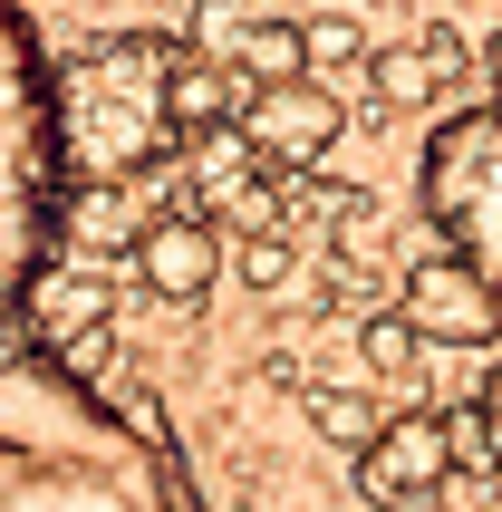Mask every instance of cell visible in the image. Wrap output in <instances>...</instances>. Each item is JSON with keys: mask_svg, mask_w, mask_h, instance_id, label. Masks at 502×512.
<instances>
[{"mask_svg": "<svg viewBox=\"0 0 502 512\" xmlns=\"http://www.w3.org/2000/svg\"><path fill=\"white\" fill-rule=\"evenodd\" d=\"M493 503H502V474H493Z\"/></svg>", "mask_w": 502, "mask_h": 512, "instance_id": "cell-20", "label": "cell"}, {"mask_svg": "<svg viewBox=\"0 0 502 512\" xmlns=\"http://www.w3.org/2000/svg\"><path fill=\"white\" fill-rule=\"evenodd\" d=\"M454 484V445L435 416H377V435L358 445V493L387 512H435V493Z\"/></svg>", "mask_w": 502, "mask_h": 512, "instance_id": "cell-5", "label": "cell"}, {"mask_svg": "<svg viewBox=\"0 0 502 512\" xmlns=\"http://www.w3.org/2000/svg\"><path fill=\"white\" fill-rule=\"evenodd\" d=\"M290 271H300L290 232H251V242H242V281L251 290H290Z\"/></svg>", "mask_w": 502, "mask_h": 512, "instance_id": "cell-17", "label": "cell"}, {"mask_svg": "<svg viewBox=\"0 0 502 512\" xmlns=\"http://www.w3.org/2000/svg\"><path fill=\"white\" fill-rule=\"evenodd\" d=\"M174 49L184 39H165V29H107L49 68V165L68 184H145L184 145L165 116Z\"/></svg>", "mask_w": 502, "mask_h": 512, "instance_id": "cell-1", "label": "cell"}, {"mask_svg": "<svg viewBox=\"0 0 502 512\" xmlns=\"http://www.w3.org/2000/svg\"><path fill=\"white\" fill-rule=\"evenodd\" d=\"M416 194L435 213V232H445V261H464L502 300V97L435 126V145L416 165Z\"/></svg>", "mask_w": 502, "mask_h": 512, "instance_id": "cell-2", "label": "cell"}, {"mask_svg": "<svg viewBox=\"0 0 502 512\" xmlns=\"http://www.w3.org/2000/svg\"><path fill=\"white\" fill-rule=\"evenodd\" d=\"M232 136L251 145V165L261 174H319L329 165V145L348 136V116H338V97L319 78H290V87H251L242 116H232Z\"/></svg>", "mask_w": 502, "mask_h": 512, "instance_id": "cell-4", "label": "cell"}, {"mask_svg": "<svg viewBox=\"0 0 502 512\" xmlns=\"http://www.w3.org/2000/svg\"><path fill=\"white\" fill-rule=\"evenodd\" d=\"M184 49L213 58V68H232L242 87H290V78H300V20L251 10V0H203Z\"/></svg>", "mask_w": 502, "mask_h": 512, "instance_id": "cell-6", "label": "cell"}, {"mask_svg": "<svg viewBox=\"0 0 502 512\" xmlns=\"http://www.w3.org/2000/svg\"><path fill=\"white\" fill-rule=\"evenodd\" d=\"M416 358H425V339H416L396 310H367V319H358V368H367V377H406Z\"/></svg>", "mask_w": 502, "mask_h": 512, "instance_id": "cell-16", "label": "cell"}, {"mask_svg": "<svg viewBox=\"0 0 502 512\" xmlns=\"http://www.w3.org/2000/svg\"><path fill=\"white\" fill-rule=\"evenodd\" d=\"M174 155H184V184H194V203H184L194 223H223L232 203L261 184V165H251V145L232 136V126H213V136H184Z\"/></svg>", "mask_w": 502, "mask_h": 512, "instance_id": "cell-10", "label": "cell"}, {"mask_svg": "<svg viewBox=\"0 0 502 512\" xmlns=\"http://www.w3.org/2000/svg\"><path fill=\"white\" fill-rule=\"evenodd\" d=\"M464 416H474V445H483V464H493V474H502V368L483 377V397L464 406Z\"/></svg>", "mask_w": 502, "mask_h": 512, "instance_id": "cell-18", "label": "cell"}, {"mask_svg": "<svg viewBox=\"0 0 502 512\" xmlns=\"http://www.w3.org/2000/svg\"><path fill=\"white\" fill-rule=\"evenodd\" d=\"M300 397H309V426L329 435V445H367V435H377V397H367V387H348V377L300 387Z\"/></svg>", "mask_w": 502, "mask_h": 512, "instance_id": "cell-14", "label": "cell"}, {"mask_svg": "<svg viewBox=\"0 0 502 512\" xmlns=\"http://www.w3.org/2000/svg\"><path fill=\"white\" fill-rule=\"evenodd\" d=\"M396 319H406L425 348H493V339H502V300L474 281V271H464V261H445V252L406 271Z\"/></svg>", "mask_w": 502, "mask_h": 512, "instance_id": "cell-7", "label": "cell"}, {"mask_svg": "<svg viewBox=\"0 0 502 512\" xmlns=\"http://www.w3.org/2000/svg\"><path fill=\"white\" fill-rule=\"evenodd\" d=\"M39 174H49V68L29 49L20 10L0 0V242L39 223Z\"/></svg>", "mask_w": 502, "mask_h": 512, "instance_id": "cell-3", "label": "cell"}, {"mask_svg": "<svg viewBox=\"0 0 502 512\" xmlns=\"http://www.w3.org/2000/svg\"><path fill=\"white\" fill-rule=\"evenodd\" d=\"M107 310H116V290L97 281V271H39V281H29V329H39L49 348L107 329Z\"/></svg>", "mask_w": 502, "mask_h": 512, "instance_id": "cell-12", "label": "cell"}, {"mask_svg": "<svg viewBox=\"0 0 502 512\" xmlns=\"http://www.w3.org/2000/svg\"><path fill=\"white\" fill-rule=\"evenodd\" d=\"M483 68H493V87H502V29H493V39H483Z\"/></svg>", "mask_w": 502, "mask_h": 512, "instance_id": "cell-19", "label": "cell"}, {"mask_svg": "<svg viewBox=\"0 0 502 512\" xmlns=\"http://www.w3.org/2000/svg\"><path fill=\"white\" fill-rule=\"evenodd\" d=\"M242 97H251V87L232 78V68H213V58H194V49H174V68H165V116H174V136H213V126H232V116H242Z\"/></svg>", "mask_w": 502, "mask_h": 512, "instance_id": "cell-11", "label": "cell"}, {"mask_svg": "<svg viewBox=\"0 0 502 512\" xmlns=\"http://www.w3.org/2000/svg\"><path fill=\"white\" fill-rule=\"evenodd\" d=\"M136 281L155 290V300H174V310H194L203 290L223 281V242H213V223H194V213H155V223H136Z\"/></svg>", "mask_w": 502, "mask_h": 512, "instance_id": "cell-8", "label": "cell"}, {"mask_svg": "<svg viewBox=\"0 0 502 512\" xmlns=\"http://www.w3.org/2000/svg\"><path fill=\"white\" fill-rule=\"evenodd\" d=\"M58 223L78 232V242H136V213H126V184H68V203H58Z\"/></svg>", "mask_w": 502, "mask_h": 512, "instance_id": "cell-13", "label": "cell"}, {"mask_svg": "<svg viewBox=\"0 0 502 512\" xmlns=\"http://www.w3.org/2000/svg\"><path fill=\"white\" fill-rule=\"evenodd\" d=\"M454 78H464V39H454L445 20L425 29V39H406V49H367V87H377V107H435Z\"/></svg>", "mask_w": 502, "mask_h": 512, "instance_id": "cell-9", "label": "cell"}, {"mask_svg": "<svg viewBox=\"0 0 502 512\" xmlns=\"http://www.w3.org/2000/svg\"><path fill=\"white\" fill-rule=\"evenodd\" d=\"M309 68L358 78V68H367V29H358V20H338V10H329V20H300V78H309Z\"/></svg>", "mask_w": 502, "mask_h": 512, "instance_id": "cell-15", "label": "cell"}]
</instances>
